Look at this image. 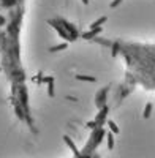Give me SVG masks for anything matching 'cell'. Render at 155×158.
<instances>
[{"label": "cell", "instance_id": "obj_1", "mask_svg": "<svg viewBox=\"0 0 155 158\" xmlns=\"http://www.w3.org/2000/svg\"><path fill=\"white\" fill-rule=\"evenodd\" d=\"M25 16L27 0H0V73L8 85L15 117L30 131H36L22 51Z\"/></svg>", "mask_w": 155, "mask_h": 158}, {"label": "cell", "instance_id": "obj_2", "mask_svg": "<svg viewBox=\"0 0 155 158\" xmlns=\"http://www.w3.org/2000/svg\"><path fill=\"white\" fill-rule=\"evenodd\" d=\"M90 41L106 49L122 67V81L111 95L112 104H120L136 90L155 94V40L94 36Z\"/></svg>", "mask_w": 155, "mask_h": 158}, {"label": "cell", "instance_id": "obj_3", "mask_svg": "<svg viewBox=\"0 0 155 158\" xmlns=\"http://www.w3.org/2000/svg\"><path fill=\"white\" fill-rule=\"evenodd\" d=\"M111 108V94H108L106 87L105 90H100L95 97V111L89 122L84 139L79 144H71L70 153L65 158H103L101 150L106 142Z\"/></svg>", "mask_w": 155, "mask_h": 158}]
</instances>
